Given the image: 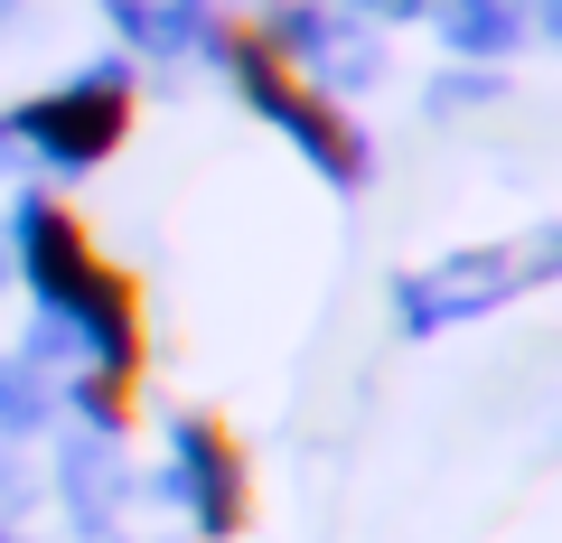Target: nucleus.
<instances>
[{
  "instance_id": "4",
  "label": "nucleus",
  "mask_w": 562,
  "mask_h": 543,
  "mask_svg": "<svg viewBox=\"0 0 562 543\" xmlns=\"http://www.w3.org/2000/svg\"><path fill=\"white\" fill-rule=\"evenodd\" d=\"M179 497H188V516H198L206 543L244 534V516H254V460H244L225 412H188L179 422Z\"/></svg>"
},
{
  "instance_id": "2",
  "label": "nucleus",
  "mask_w": 562,
  "mask_h": 543,
  "mask_svg": "<svg viewBox=\"0 0 562 543\" xmlns=\"http://www.w3.org/2000/svg\"><path fill=\"white\" fill-rule=\"evenodd\" d=\"M216 38H225L235 84L262 103V122H281V132H291V142H301L338 188H357V179H366V132L347 122V103L328 94L301 57H291V38H281V29H262V20H225Z\"/></svg>"
},
{
  "instance_id": "3",
  "label": "nucleus",
  "mask_w": 562,
  "mask_h": 543,
  "mask_svg": "<svg viewBox=\"0 0 562 543\" xmlns=\"http://www.w3.org/2000/svg\"><path fill=\"white\" fill-rule=\"evenodd\" d=\"M132 113H140L132 76H76V84H57V94L29 103L20 132H29L57 169H103L122 142H132Z\"/></svg>"
},
{
  "instance_id": "1",
  "label": "nucleus",
  "mask_w": 562,
  "mask_h": 543,
  "mask_svg": "<svg viewBox=\"0 0 562 543\" xmlns=\"http://www.w3.org/2000/svg\"><path fill=\"white\" fill-rule=\"evenodd\" d=\"M20 272H29V291H38V309L66 319L85 338V357H94L85 384H76L85 422L122 441L132 412H140V375H150V301H140V282L94 244V225L66 197H29L20 206Z\"/></svg>"
}]
</instances>
